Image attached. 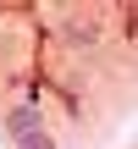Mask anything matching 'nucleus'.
Here are the masks:
<instances>
[{
    "label": "nucleus",
    "instance_id": "1",
    "mask_svg": "<svg viewBox=\"0 0 138 149\" xmlns=\"http://www.w3.org/2000/svg\"><path fill=\"white\" fill-rule=\"evenodd\" d=\"M6 138H11V149H55L50 127H44L39 100H22V105H11V111H6Z\"/></svg>",
    "mask_w": 138,
    "mask_h": 149
}]
</instances>
